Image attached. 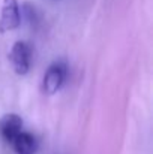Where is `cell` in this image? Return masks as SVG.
Here are the masks:
<instances>
[{
    "label": "cell",
    "instance_id": "obj_5",
    "mask_svg": "<svg viewBox=\"0 0 153 154\" xmlns=\"http://www.w3.org/2000/svg\"><path fill=\"white\" fill-rule=\"evenodd\" d=\"M11 144L14 145V150L17 151V154H35L38 150V142L35 136L24 132L18 133Z\"/></svg>",
    "mask_w": 153,
    "mask_h": 154
},
{
    "label": "cell",
    "instance_id": "obj_3",
    "mask_svg": "<svg viewBox=\"0 0 153 154\" xmlns=\"http://www.w3.org/2000/svg\"><path fill=\"white\" fill-rule=\"evenodd\" d=\"M66 76V69L62 64H53L48 67L45 76H44V91L47 94H54L63 84Z\"/></svg>",
    "mask_w": 153,
    "mask_h": 154
},
{
    "label": "cell",
    "instance_id": "obj_4",
    "mask_svg": "<svg viewBox=\"0 0 153 154\" xmlns=\"http://www.w3.org/2000/svg\"><path fill=\"white\" fill-rule=\"evenodd\" d=\"M23 120L17 114H8L0 120V136L6 142H12L14 138L21 133Z\"/></svg>",
    "mask_w": 153,
    "mask_h": 154
},
{
    "label": "cell",
    "instance_id": "obj_1",
    "mask_svg": "<svg viewBox=\"0 0 153 154\" xmlns=\"http://www.w3.org/2000/svg\"><path fill=\"white\" fill-rule=\"evenodd\" d=\"M11 63L12 67L17 73L24 75L29 72L30 67V57H32V50L29 47V44L26 42H17L12 50H11Z\"/></svg>",
    "mask_w": 153,
    "mask_h": 154
},
{
    "label": "cell",
    "instance_id": "obj_2",
    "mask_svg": "<svg viewBox=\"0 0 153 154\" xmlns=\"http://www.w3.org/2000/svg\"><path fill=\"white\" fill-rule=\"evenodd\" d=\"M20 26V9L17 0H3L0 30H12Z\"/></svg>",
    "mask_w": 153,
    "mask_h": 154
}]
</instances>
